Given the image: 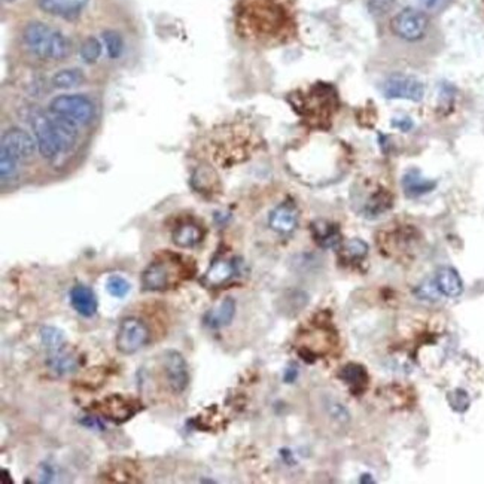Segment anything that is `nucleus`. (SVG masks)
<instances>
[{"label":"nucleus","instance_id":"nucleus-36","mask_svg":"<svg viewBox=\"0 0 484 484\" xmlns=\"http://www.w3.org/2000/svg\"><path fill=\"white\" fill-rule=\"evenodd\" d=\"M392 126L401 131H408L413 127V121L408 116H396L392 119Z\"/></svg>","mask_w":484,"mask_h":484},{"label":"nucleus","instance_id":"nucleus-30","mask_svg":"<svg viewBox=\"0 0 484 484\" xmlns=\"http://www.w3.org/2000/svg\"><path fill=\"white\" fill-rule=\"evenodd\" d=\"M216 173L211 168L203 167L196 171V175L193 178V183L200 191H204V189H212V186L216 182Z\"/></svg>","mask_w":484,"mask_h":484},{"label":"nucleus","instance_id":"nucleus-40","mask_svg":"<svg viewBox=\"0 0 484 484\" xmlns=\"http://www.w3.org/2000/svg\"><path fill=\"white\" fill-rule=\"evenodd\" d=\"M422 4L428 8H432V6H435L438 4V0H422Z\"/></svg>","mask_w":484,"mask_h":484},{"label":"nucleus","instance_id":"nucleus-32","mask_svg":"<svg viewBox=\"0 0 484 484\" xmlns=\"http://www.w3.org/2000/svg\"><path fill=\"white\" fill-rule=\"evenodd\" d=\"M367 253H368L367 243L359 238L349 240L348 243L344 245V255L351 259H362L367 256Z\"/></svg>","mask_w":484,"mask_h":484},{"label":"nucleus","instance_id":"nucleus-10","mask_svg":"<svg viewBox=\"0 0 484 484\" xmlns=\"http://www.w3.org/2000/svg\"><path fill=\"white\" fill-rule=\"evenodd\" d=\"M163 367L171 392L182 393L189 383L188 364L185 358L178 351H166L163 355Z\"/></svg>","mask_w":484,"mask_h":484},{"label":"nucleus","instance_id":"nucleus-14","mask_svg":"<svg viewBox=\"0 0 484 484\" xmlns=\"http://www.w3.org/2000/svg\"><path fill=\"white\" fill-rule=\"evenodd\" d=\"M268 223L271 230L281 234H289L298 223V211L293 203H282L270 213Z\"/></svg>","mask_w":484,"mask_h":484},{"label":"nucleus","instance_id":"nucleus-21","mask_svg":"<svg viewBox=\"0 0 484 484\" xmlns=\"http://www.w3.org/2000/svg\"><path fill=\"white\" fill-rule=\"evenodd\" d=\"M315 240L322 248H334L340 243V231L336 226L325 221H318L312 226Z\"/></svg>","mask_w":484,"mask_h":484},{"label":"nucleus","instance_id":"nucleus-42","mask_svg":"<svg viewBox=\"0 0 484 484\" xmlns=\"http://www.w3.org/2000/svg\"><path fill=\"white\" fill-rule=\"evenodd\" d=\"M2 2L4 4H11V2H14V0H2Z\"/></svg>","mask_w":484,"mask_h":484},{"label":"nucleus","instance_id":"nucleus-26","mask_svg":"<svg viewBox=\"0 0 484 484\" xmlns=\"http://www.w3.org/2000/svg\"><path fill=\"white\" fill-rule=\"evenodd\" d=\"M84 76L82 72L78 71V69H64V71H60L59 74L54 75L53 84L57 86V89H74V86H78L82 82Z\"/></svg>","mask_w":484,"mask_h":484},{"label":"nucleus","instance_id":"nucleus-16","mask_svg":"<svg viewBox=\"0 0 484 484\" xmlns=\"http://www.w3.org/2000/svg\"><path fill=\"white\" fill-rule=\"evenodd\" d=\"M236 316V300L231 297L223 298L211 312H207L204 316V323L212 328V330H219V328L228 326Z\"/></svg>","mask_w":484,"mask_h":484},{"label":"nucleus","instance_id":"nucleus-34","mask_svg":"<svg viewBox=\"0 0 484 484\" xmlns=\"http://www.w3.org/2000/svg\"><path fill=\"white\" fill-rule=\"evenodd\" d=\"M450 404L456 411H463L470 405V398L463 390H455L450 395Z\"/></svg>","mask_w":484,"mask_h":484},{"label":"nucleus","instance_id":"nucleus-12","mask_svg":"<svg viewBox=\"0 0 484 484\" xmlns=\"http://www.w3.org/2000/svg\"><path fill=\"white\" fill-rule=\"evenodd\" d=\"M90 0H38V6L48 15L74 21L79 19Z\"/></svg>","mask_w":484,"mask_h":484},{"label":"nucleus","instance_id":"nucleus-9","mask_svg":"<svg viewBox=\"0 0 484 484\" xmlns=\"http://www.w3.org/2000/svg\"><path fill=\"white\" fill-rule=\"evenodd\" d=\"M0 148L6 149L19 161H29L38 149V142L26 130L12 127L4 133Z\"/></svg>","mask_w":484,"mask_h":484},{"label":"nucleus","instance_id":"nucleus-1","mask_svg":"<svg viewBox=\"0 0 484 484\" xmlns=\"http://www.w3.org/2000/svg\"><path fill=\"white\" fill-rule=\"evenodd\" d=\"M236 27L241 38L259 45L286 44L297 31L296 0H238Z\"/></svg>","mask_w":484,"mask_h":484},{"label":"nucleus","instance_id":"nucleus-19","mask_svg":"<svg viewBox=\"0 0 484 484\" xmlns=\"http://www.w3.org/2000/svg\"><path fill=\"white\" fill-rule=\"evenodd\" d=\"M203 238V231L193 222L181 223L179 227L173 231V243L179 248H194Z\"/></svg>","mask_w":484,"mask_h":484},{"label":"nucleus","instance_id":"nucleus-13","mask_svg":"<svg viewBox=\"0 0 484 484\" xmlns=\"http://www.w3.org/2000/svg\"><path fill=\"white\" fill-rule=\"evenodd\" d=\"M137 404L133 400H127L121 395H111L108 398L101 403L100 411L105 414V416L116 423H123L128 419H131L134 414L137 413Z\"/></svg>","mask_w":484,"mask_h":484},{"label":"nucleus","instance_id":"nucleus-24","mask_svg":"<svg viewBox=\"0 0 484 484\" xmlns=\"http://www.w3.org/2000/svg\"><path fill=\"white\" fill-rule=\"evenodd\" d=\"M48 367L57 374H67L75 371L76 359L71 353H66L64 349H61L59 352L49 353Z\"/></svg>","mask_w":484,"mask_h":484},{"label":"nucleus","instance_id":"nucleus-20","mask_svg":"<svg viewBox=\"0 0 484 484\" xmlns=\"http://www.w3.org/2000/svg\"><path fill=\"white\" fill-rule=\"evenodd\" d=\"M403 185L408 197H418L426 194L435 188V182L422 178L418 170L407 171L403 179Z\"/></svg>","mask_w":484,"mask_h":484},{"label":"nucleus","instance_id":"nucleus-29","mask_svg":"<svg viewBox=\"0 0 484 484\" xmlns=\"http://www.w3.org/2000/svg\"><path fill=\"white\" fill-rule=\"evenodd\" d=\"M79 56L85 63H96L101 56V45L96 38H86L79 49Z\"/></svg>","mask_w":484,"mask_h":484},{"label":"nucleus","instance_id":"nucleus-8","mask_svg":"<svg viewBox=\"0 0 484 484\" xmlns=\"http://www.w3.org/2000/svg\"><path fill=\"white\" fill-rule=\"evenodd\" d=\"M428 16L422 11L413 8H407L396 14L390 23L392 31L407 42L420 41L428 31Z\"/></svg>","mask_w":484,"mask_h":484},{"label":"nucleus","instance_id":"nucleus-27","mask_svg":"<svg viewBox=\"0 0 484 484\" xmlns=\"http://www.w3.org/2000/svg\"><path fill=\"white\" fill-rule=\"evenodd\" d=\"M19 163L20 161L16 160L12 153H9L4 148H0V178H2V183L15 176Z\"/></svg>","mask_w":484,"mask_h":484},{"label":"nucleus","instance_id":"nucleus-7","mask_svg":"<svg viewBox=\"0 0 484 484\" xmlns=\"http://www.w3.org/2000/svg\"><path fill=\"white\" fill-rule=\"evenodd\" d=\"M149 328L142 319L133 316L126 318L121 321L116 331V351L123 355H134L149 341Z\"/></svg>","mask_w":484,"mask_h":484},{"label":"nucleus","instance_id":"nucleus-3","mask_svg":"<svg viewBox=\"0 0 484 484\" xmlns=\"http://www.w3.org/2000/svg\"><path fill=\"white\" fill-rule=\"evenodd\" d=\"M29 53L44 61H64L72 54V42L60 30L41 21H31L23 30Z\"/></svg>","mask_w":484,"mask_h":484},{"label":"nucleus","instance_id":"nucleus-15","mask_svg":"<svg viewBox=\"0 0 484 484\" xmlns=\"http://www.w3.org/2000/svg\"><path fill=\"white\" fill-rule=\"evenodd\" d=\"M71 304L75 312L84 318H93L97 313L99 301L90 286L75 285L71 291Z\"/></svg>","mask_w":484,"mask_h":484},{"label":"nucleus","instance_id":"nucleus-31","mask_svg":"<svg viewBox=\"0 0 484 484\" xmlns=\"http://www.w3.org/2000/svg\"><path fill=\"white\" fill-rule=\"evenodd\" d=\"M106 291L114 298H124L130 292V283L121 276H112L106 282Z\"/></svg>","mask_w":484,"mask_h":484},{"label":"nucleus","instance_id":"nucleus-22","mask_svg":"<svg viewBox=\"0 0 484 484\" xmlns=\"http://www.w3.org/2000/svg\"><path fill=\"white\" fill-rule=\"evenodd\" d=\"M236 273V266L231 261H216L204 276L207 286H219L228 282Z\"/></svg>","mask_w":484,"mask_h":484},{"label":"nucleus","instance_id":"nucleus-2","mask_svg":"<svg viewBox=\"0 0 484 484\" xmlns=\"http://www.w3.org/2000/svg\"><path fill=\"white\" fill-rule=\"evenodd\" d=\"M288 101L293 112L313 128H330L340 109L338 93L326 82H316L306 90L293 91Z\"/></svg>","mask_w":484,"mask_h":484},{"label":"nucleus","instance_id":"nucleus-33","mask_svg":"<svg viewBox=\"0 0 484 484\" xmlns=\"http://www.w3.org/2000/svg\"><path fill=\"white\" fill-rule=\"evenodd\" d=\"M395 5V0H368V9L373 15H385Z\"/></svg>","mask_w":484,"mask_h":484},{"label":"nucleus","instance_id":"nucleus-6","mask_svg":"<svg viewBox=\"0 0 484 484\" xmlns=\"http://www.w3.org/2000/svg\"><path fill=\"white\" fill-rule=\"evenodd\" d=\"M49 114L60 116L63 119L71 121V123L79 126H86L91 123L96 115L94 105L91 100L78 94H63L53 99L49 103Z\"/></svg>","mask_w":484,"mask_h":484},{"label":"nucleus","instance_id":"nucleus-18","mask_svg":"<svg viewBox=\"0 0 484 484\" xmlns=\"http://www.w3.org/2000/svg\"><path fill=\"white\" fill-rule=\"evenodd\" d=\"M392 206H393V196L388 191V189L380 186L374 189V191L365 200L364 213L365 216L375 218L378 215L385 213L386 211H389Z\"/></svg>","mask_w":484,"mask_h":484},{"label":"nucleus","instance_id":"nucleus-11","mask_svg":"<svg viewBox=\"0 0 484 484\" xmlns=\"http://www.w3.org/2000/svg\"><path fill=\"white\" fill-rule=\"evenodd\" d=\"M383 94L388 99H403L411 101H420L425 96V86L422 82L408 76H392L383 85Z\"/></svg>","mask_w":484,"mask_h":484},{"label":"nucleus","instance_id":"nucleus-37","mask_svg":"<svg viewBox=\"0 0 484 484\" xmlns=\"http://www.w3.org/2000/svg\"><path fill=\"white\" fill-rule=\"evenodd\" d=\"M81 423L86 428H91V429H99V430H105V425H103V422L99 419V418H94V416H85Z\"/></svg>","mask_w":484,"mask_h":484},{"label":"nucleus","instance_id":"nucleus-39","mask_svg":"<svg viewBox=\"0 0 484 484\" xmlns=\"http://www.w3.org/2000/svg\"><path fill=\"white\" fill-rule=\"evenodd\" d=\"M2 483L4 484H12L14 481H12V478H11V474H9V471H6V470H2Z\"/></svg>","mask_w":484,"mask_h":484},{"label":"nucleus","instance_id":"nucleus-38","mask_svg":"<svg viewBox=\"0 0 484 484\" xmlns=\"http://www.w3.org/2000/svg\"><path fill=\"white\" fill-rule=\"evenodd\" d=\"M297 375H298V368L296 365H291L289 368H286L283 380H285L286 383H293V382H296Z\"/></svg>","mask_w":484,"mask_h":484},{"label":"nucleus","instance_id":"nucleus-25","mask_svg":"<svg viewBox=\"0 0 484 484\" xmlns=\"http://www.w3.org/2000/svg\"><path fill=\"white\" fill-rule=\"evenodd\" d=\"M41 338H42V344L45 346V349L49 353H54V352L64 349V344H66L64 334L54 326H44L41 330Z\"/></svg>","mask_w":484,"mask_h":484},{"label":"nucleus","instance_id":"nucleus-23","mask_svg":"<svg viewBox=\"0 0 484 484\" xmlns=\"http://www.w3.org/2000/svg\"><path fill=\"white\" fill-rule=\"evenodd\" d=\"M340 377L352 388L355 393L364 390L368 385V374L365 368L359 364H348L343 367V370L340 371Z\"/></svg>","mask_w":484,"mask_h":484},{"label":"nucleus","instance_id":"nucleus-35","mask_svg":"<svg viewBox=\"0 0 484 484\" xmlns=\"http://www.w3.org/2000/svg\"><path fill=\"white\" fill-rule=\"evenodd\" d=\"M418 296L422 298V300H437L438 297V293H441L437 288V283L435 281L432 282V283H428V285H422L418 288L416 291Z\"/></svg>","mask_w":484,"mask_h":484},{"label":"nucleus","instance_id":"nucleus-5","mask_svg":"<svg viewBox=\"0 0 484 484\" xmlns=\"http://www.w3.org/2000/svg\"><path fill=\"white\" fill-rule=\"evenodd\" d=\"M176 278H186L185 263L160 258L151 263L142 273V286L145 291H166Z\"/></svg>","mask_w":484,"mask_h":484},{"label":"nucleus","instance_id":"nucleus-17","mask_svg":"<svg viewBox=\"0 0 484 484\" xmlns=\"http://www.w3.org/2000/svg\"><path fill=\"white\" fill-rule=\"evenodd\" d=\"M435 283L438 291L445 297L456 298L463 292V282L459 273L452 267H443L437 271Z\"/></svg>","mask_w":484,"mask_h":484},{"label":"nucleus","instance_id":"nucleus-4","mask_svg":"<svg viewBox=\"0 0 484 484\" xmlns=\"http://www.w3.org/2000/svg\"><path fill=\"white\" fill-rule=\"evenodd\" d=\"M21 114L34 133L38 151L42 157L45 160H54L60 152H63V145L53 116L34 105L26 106Z\"/></svg>","mask_w":484,"mask_h":484},{"label":"nucleus","instance_id":"nucleus-41","mask_svg":"<svg viewBox=\"0 0 484 484\" xmlns=\"http://www.w3.org/2000/svg\"><path fill=\"white\" fill-rule=\"evenodd\" d=\"M362 477H364V478H361V483H367V481H368V483H373L371 475H367V474H365V475H362Z\"/></svg>","mask_w":484,"mask_h":484},{"label":"nucleus","instance_id":"nucleus-28","mask_svg":"<svg viewBox=\"0 0 484 484\" xmlns=\"http://www.w3.org/2000/svg\"><path fill=\"white\" fill-rule=\"evenodd\" d=\"M103 42L106 45L108 54L111 59H118L124 51V41L121 38V34L115 30H106L103 31Z\"/></svg>","mask_w":484,"mask_h":484}]
</instances>
